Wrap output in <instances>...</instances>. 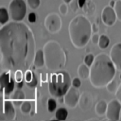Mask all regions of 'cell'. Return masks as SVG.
Wrapping results in <instances>:
<instances>
[{
	"label": "cell",
	"mask_w": 121,
	"mask_h": 121,
	"mask_svg": "<svg viewBox=\"0 0 121 121\" xmlns=\"http://www.w3.org/2000/svg\"><path fill=\"white\" fill-rule=\"evenodd\" d=\"M118 86H119V85L117 84L116 79L113 78L111 82L108 83V85L106 86V88H107V90H108L109 93H111V94H115L116 91H117V89H118Z\"/></svg>",
	"instance_id": "obj_25"
},
{
	"label": "cell",
	"mask_w": 121,
	"mask_h": 121,
	"mask_svg": "<svg viewBox=\"0 0 121 121\" xmlns=\"http://www.w3.org/2000/svg\"><path fill=\"white\" fill-rule=\"evenodd\" d=\"M26 98V95H25V93L23 91H21L19 88L15 91H13L11 94H10V100L13 102L14 106H19L23 103V101L25 100Z\"/></svg>",
	"instance_id": "obj_14"
},
{
	"label": "cell",
	"mask_w": 121,
	"mask_h": 121,
	"mask_svg": "<svg viewBox=\"0 0 121 121\" xmlns=\"http://www.w3.org/2000/svg\"><path fill=\"white\" fill-rule=\"evenodd\" d=\"M95 56L92 54V53H90V54H87L86 56H85V58H84V62L89 66V67H91V65L93 64V62H94V60H95Z\"/></svg>",
	"instance_id": "obj_31"
},
{
	"label": "cell",
	"mask_w": 121,
	"mask_h": 121,
	"mask_svg": "<svg viewBox=\"0 0 121 121\" xmlns=\"http://www.w3.org/2000/svg\"><path fill=\"white\" fill-rule=\"evenodd\" d=\"M36 42L29 26L12 21L0 28V53L2 71L26 72L33 64Z\"/></svg>",
	"instance_id": "obj_1"
},
{
	"label": "cell",
	"mask_w": 121,
	"mask_h": 121,
	"mask_svg": "<svg viewBox=\"0 0 121 121\" xmlns=\"http://www.w3.org/2000/svg\"><path fill=\"white\" fill-rule=\"evenodd\" d=\"M110 43V39L107 35L105 34H102L100 35V38H99V42H98V47L100 49H106L108 47Z\"/></svg>",
	"instance_id": "obj_23"
},
{
	"label": "cell",
	"mask_w": 121,
	"mask_h": 121,
	"mask_svg": "<svg viewBox=\"0 0 121 121\" xmlns=\"http://www.w3.org/2000/svg\"><path fill=\"white\" fill-rule=\"evenodd\" d=\"M107 107H108V103L101 99L99 100L96 104H95V113L97 115H103V114H106V111H107Z\"/></svg>",
	"instance_id": "obj_18"
},
{
	"label": "cell",
	"mask_w": 121,
	"mask_h": 121,
	"mask_svg": "<svg viewBox=\"0 0 121 121\" xmlns=\"http://www.w3.org/2000/svg\"><path fill=\"white\" fill-rule=\"evenodd\" d=\"M99 38L100 36L98 35V33H94L91 37V41L94 44H98V42H99Z\"/></svg>",
	"instance_id": "obj_36"
},
{
	"label": "cell",
	"mask_w": 121,
	"mask_h": 121,
	"mask_svg": "<svg viewBox=\"0 0 121 121\" xmlns=\"http://www.w3.org/2000/svg\"><path fill=\"white\" fill-rule=\"evenodd\" d=\"M71 86L72 79L68 72L60 70L50 75V80L48 82V92L51 96L57 98L63 96Z\"/></svg>",
	"instance_id": "obj_5"
},
{
	"label": "cell",
	"mask_w": 121,
	"mask_h": 121,
	"mask_svg": "<svg viewBox=\"0 0 121 121\" xmlns=\"http://www.w3.org/2000/svg\"><path fill=\"white\" fill-rule=\"evenodd\" d=\"M120 120H121V112H120Z\"/></svg>",
	"instance_id": "obj_46"
},
{
	"label": "cell",
	"mask_w": 121,
	"mask_h": 121,
	"mask_svg": "<svg viewBox=\"0 0 121 121\" xmlns=\"http://www.w3.org/2000/svg\"><path fill=\"white\" fill-rule=\"evenodd\" d=\"M44 26L48 32L56 34L62 27V20L57 12H50L44 19Z\"/></svg>",
	"instance_id": "obj_7"
},
{
	"label": "cell",
	"mask_w": 121,
	"mask_h": 121,
	"mask_svg": "<svg viewBox=\"0 0 121 121\" xmlns=\"http://www.w3.org/2000/svg\"><path fill=\"white\" fill-rule=\"evenodd\" d=\"M27 19H28V22L30 23H35L36 20H37V15L35 12H30L27 16Z\"/></svg>",
	"instance_id": "obj_37"
},
{
	"label": "cell",
	"mask_w": 121,
	"mask_h": 121,
	"mask_svg": "<svg viewBox=\"0 0 121 121\" xmlns=\"http://www.w3.org/2000/svg\"><path fill=\"white\" fill-rule=\"evenodd\" d=\"M92 24L82 14L76 15L69 23V38L73 46L78 49H81L87 45L92 37Z\"/></svg>",
	"instance_id": "obj_3"
},
{
	"label": "cell",
	"mask_w": 121,
	"mask_h": 121,
	"mask_svg": "<svg viewBox=\"0 0 121 121\" xmlns=\"http://www.w3.org/2000/svg\"><path fill=\"white\" fill-rule=\"evenodd\" d=\"M114 11L116 13V17L119 21H121V0H116L115 6H114Z\"/></svg>",
	"instance_id": "obj_27"
},
{
	"label": "cell",
	"mask_w": 121,
	"mask_h": 121,
	"mask_svg": "<svg viewBox=\"0 0 121 121\" xmlns=\"http://www.w3.org/2000/svg\"><path fill=\"white\" fill-rule=\"evenodd\" d=\"M33 65H34L36 68H42L43 66L45 65L44 54H43V49H38V50L36 51L35 58H34V61H33Z\"/></svg>",
	"instance_id": "obj_15"
},
{
	"label": "cell",
	"mask_w": 121,
	"mask_h": 121,
	"mask_svg": "<svg viewBox=\"0 0 121 121\" xmlns=\"http://www.w3.org/2000/svg\"><path fill=\"white\" fill-rule=\"evenodd\" d=\"M81 85V78H75L74 79H72V86H75L77 88H79Z\"/></svg>",
	"instance_id": "obj_35"
},
{
	"label": "cell",
	"mask_w": 121,
	"mask_h": 121,
	"mask_svg": "<svg viewBox=\"0 0 121 121\" xmlns=\"http://www.w3.org/2000/svg\"><path fill=\"white\" fill-rule=\"evenodd\" d=\"M9 12H8L7 9L5 7H1L0 8V24L2 26L6 25L9 22Z\"/></svg>",
	"instance_id": "obj_21"
},
{
	"label": "cell",
	"mask_w": 121,
	"mask_h": 121,
	"mask_svg": "<svg viewBox=\"0 0 121 121\" xmlns=\"http://www.w3.org/2000/svg\"><path fill=\"white\" fill-rule=\"evenodd\" d=\"M83 12L85 14H88V15H93L95 11V4L92 1V0H87L85 5L81 8Z\"/></svg>",
	"instance_id": "obj_20"
},
{
	"label": "cell",
	"mask_w": 121,
	"mask_h": 121,
	"mask_svg": "<svg viewBox=\"0 0 121 121\" xmlns=\"http://www.w3.org/2000/svg\"><path fill=\"white\" fill-rule=\"evenodd\" d=\"M120 112H121V103L120 101L115 98L112 99L108 103L107 111H106V118L112 121L120 120Z\"/></svg>",
	"instance_id": "obj_8"
},
{
	"label": "cell",
	"mask_w": 121,
	"mask_h": 121,
	"mask_svg": "<svg viewBox=\"0 0 121 121\" xmlns=\"http://www.w3.org/2000/svg\"><path fill=\"white\" fill-rule=\"evenodd\" d=\"M26 4L28 5V7L32 9H36L39 8L40 4H41V0H26Z\"/></svg>",
	"instance_id": "obj_29"
},
{
	"label": "cell",
	"mask_w": 121,
	"mask_h": 121,
	"mask_svg": "<svg viewBox=\"0 0 121 121\" xmlns=\"http://www.w3.org/2000/svg\"><path fill=\"white\" fill-rule=\"evenodd\" d=\"M78 1L79 8H82V7L85 5V3H86V1H87V0H78Z\"/></svg>",
	"instance_id": "obj_40"
},
{
	"label": "cell",
	"mask_w": 121,
	"mask_h": 121,
	"mask_svg": "<svg viewBox=\"0 0 121 121\" xmlns=\"http://www.w3.org/2000/svg\"><path fill=\"white\" fill-rule=\"evenodd\" d=\"M115 3H116V1H114V0H111L109 5H110L112 8H114V6H115Z\"/></svg>",
	"instance_id": "obj_41"
},
{
	"label": "cell",
	"mask_w": 121,
	"mask_h": 121,
	"mask_svg": "<svg viewBox=\"0 0 121 121\" xmlns=\"http://www.w3.org/2000/svg\"><path fill=\"white\" fill-rule=\"evenodd\" d=\"M43 76H44L43 74H41V78H42V81H45V80H46V77L44 78Z\"/></svg>",
	"instance_id": "obj_43"
},
{
	"label": "cell",
	"mask_w": 121,
	"mask_h": 121,
	"mask_svg": "<svg viewBox=\"0 0 121 121\" xmlns=\"http://www.w3.org/2000/svg\"><path fill=\"white\" fill-rule=\"evenodd\" d=\"M70 8H71V9H72V11H73V12L78 11V8H79L78 1V0H73V1H71Z\"/></svg>",
	"instance_id": "obj_34"
},
{
	"label": "cell",
	"mask_w": 121,
	"mask_h": 121,
	"mask_svg": "<svg viewBox=\"0 0 121 121\" xmlns=\"http://www.w3.org/2000/svg\"><path fill=\"white\" fill-rule=\"evenodd\" d=\"M115 98H117L120 101V103H121V83L119 84L118 89H117V91L115 93Z\"/></svg>",
	"instance_id": "obj_38"
},
{
	"label": "cell",
	"mask_w": 121,
	"mask_h": 121,
	"mask_svg": "<svg viewBox=\"0 0 121 121\" xmlns=\"http://www.w3.org/2000/svg\"><path fill=\"white\" fill-rule=\"evenodd\" d=\"M78 76L81 79H83V80L89 78V76H90V67L85 62H83V63H81V64L78 65Z\"/></svg>",
	"instance_id": "obj_16"
},
{
	"label": "cell",
	"mask_w": 121,
	"mask_h": 121,
	"mask_svg": "<svg viewBox=\"0 0 121 121\" xmlns=\"http://www.w3.org/2000/svg\"><path fill=\"white\" fill-rule=\"evenodd\" d=\"M33 76H34V72L32 71V70H30V69H28V70H26V72H25V82H26V83H29L32 79H33Z\"/></svg>",
	"instance_id": "obj_28"
},
{
	"label": "cell",
	"mask_w": 121,
	"mask_h": 121,
	"mask_svg": "<svg viewBox=\"0 0 121 121\" xmlns=\"http://www.w3.org/2000/svg\"><path fill=\"white\" fill-rule=\"evenodd\" d=\"M34 106V103L29 100H24L23 103L20 105V111L23 114H29L31 113L32 108Z\"/></svg>",
	"instance_id": "obj_19"
},
{
	"label": "cell",
	"mask_w": 121,
	"mask_h": 121,
	"mask_svg": "<svg viewBox=\"0 0 121 121\" xmlns=\"http://www.w3.org/2000/svg\"><path fill=\"white\" fill-rule=\"evenodd\" d=\"M67 115H68V112L65 108H60L56 111V113H55V117L56 119L58 120H60V121H63L67 118Z\"/></svg>",
	"instance_id": "obj_22"
},
{
	"label": "cell",
	"mask_w": 121,
	"mask_h": 121,
	"mask_svg": "<svg viewBox=\"0 0 121 121\" xmlns=\"http://www.w3.org/2000/svg\"><path fill=\"white\" fill-rule=\"evenodd\" d=\"M9 12L12 21H23L26 14V2L24 0H11L9 5Z\"/></svg>",
	"instance_id": "obj_6"
},
{
	"label": "cell",
	"mask_w": 121,
	"mask_h": 121,
	"mask_svg": "<svg viewBox=\"0 0 121 121\" xmlns=\"http://www.w3.org/2000/svg\"><path fill=\"white\" fill-rule=\"evenodd\" d=\"M79 97H80V95L78 88L75 86H71L69 90L66 92V94L63 95V98H64L63 103L69 109H74L78 104Z\"/></svg>",
	"instance_id": "obj_9"
},
{
	"label": "cell",
	"mask_w": 121,
	"mask_h": 121,
	"mask_svg": "<svg viewBox=\"0 0 121 121\" xmlns=\"http://www.w3.org/2000/svg\"><path fill=\"white\" fill-rule=\"evenodd\" d=\"M110 58L116 69L121 70V43H117L112 46L110 50Z\"/></svg>",
	"instance_id": "obj_12"
},
{
	"label": "cell",
	"mask_w": 121,
	"mask_h": 121,
	"mask_svg": "<svg viewBox=\"0 0 121 121\" xmlns=\"http://www.w3.org/2000/svg\"><path fill=\"white\" fill-rule=\"evenodd\" d=\"M57 108V101L54 98H48L47 100V110L50 112H53Z\"/></svg>",
	"instance_id": "obj_26"
},
{
	"label": "cell",
	"mask_w": 121,
	"mask_h": 121,
	"mask_svg": "<svg viewBox=\"0 0 121 121\" xmlns=\"http://www.w3.org/2000/svg\"><path fill=\"white\" fill-rule=\"evenodd\" d=\"M115 73L116 67L111 60L110 55L100 53L95 58L90 67L89 81L95 88H104L114 78Z\"/></svg>",
	"instance_id": "obj_2"
},
{
	"label": "cell",
	"mask_w": 121,
	"mask_h": 121,
	"mask_svg": "<svg viewBox=\"0 0 121 121\" xmlns=\"http://www.w3.org/2000/svg\"><path fill=\"white\" fill-rule=\"evenodd\" d=\"M23 73H25V72L22 70H17L14 72V78H15L16 82L23 81Z\"/></svg>",
	"instance_id": "obj_32"
},
{
	"label": "cell",
	"mask_w": 121,
	"mask_h": 121,
	"mask_svg": "<svg viewBox=\"0 0 121 121\" xmlns=\"http://www.w3.org/2000/svg\"><path fill=\"white\" fill-rule=\"evenodd\" d=\"M15 118H16V111H15V108H14L13 102L11 100L4 99L0 120L13 121Z\"/></svg>",
	"instance_id": "obj_10"
},
{
	"label": "cell",
	"mask_w": 121,
	"mask_h": 121,
	"mask_svg": "<svg viewBox=\"0 0 121 121\" xmlns=\"http://www.w3.org/2000/svg\"><path fill=\"white\" fill-rule=\"evenodd\" d=\"M116 19H117V17H116V13L114 11V9L112 8L110 5L105 6L102 9V12H101V20H102L103 24L105 26H112L115 24Z\"/></svg>",
	"instance_id": "obj_11"
},
{
	"label": "cell",
	"mask_w": 121,
	"mask_h": 121,
	"mask_svg": "<svg viewBox=\"0 0 121 121\" xmlns=\"http://www.w3.org/2000/svg\"><path fill=\"white\" fill-rule=\"evenodd\" d=\"M59 12L60 13V15H67L68 13V6H67V3L63 2L62 4H60L59 6Z\"/></svg>",
	"instance_id": "obj_30"
},
{
	"label": "cell",
	"mask_w": 121,
	"mask_h": 121,
	"mask_svg": "<svg viewBox=\"0 0 121 121\" xmlns=\"http://www.w3.org/2000/svg\"><path fill=\"white\" fill-rule=\"evenodd\" d=\"M14 87H15V78H14V77H12V78H11V80L9 81V83L6 86V88L3 90V92H2V95H10L13 91H14Z\"/></svg>",
	"instance_id": "obj_24"
},
{
	"label": "cell",
	"mask_w": 121,
	"mask_h": 121,
	"mask_svg": "<svg viewBox=\"0 0 121 121\" xmlns=\"http://www.w3.org/2000/svg\"><path fill=\"white\" fill-rule=\"evenodd\" d=\"M62 1H63V2H65V3H67V4H68V3H71V1H72V0H62Z\"/></svg>",
	"instance_id": "obj_44"
},
{
	"label": "cell",
	"mask_w": 121,
	"mask_h": 121,
	"mask_svg": "<svg viewBox=\"0 0 121 121\" xmlns=\"http://www.w3.org/2000/svg\"><path fill=\"white\" fill-rule=\"evenodd\" d=\"M10 73H11L10 71H2L1 77H0V88H1V92H3V90L6 88V86L11 80L12 76L10 75Z\"/></svg>",
	"instance_id": "obj_17"
},
{
	"label": "cell",
	"mask_w": 121,
	"mask_h": 121,
	"mask_svg": "<svg viewBox=\"0 0 121 121\" xmlns=\"http://www.w3.org/2000/svg\"><path fill=\"white\" fill-rule=\"evenodd\" d=\"M45 66L48 70L57 72L62 70L67 62V54L63 47L57 41L50 40L43 45Z\"/></svg>",
	"instance_id": "obj_4"
},
{
	"label": "cell",
	"mask_w": 121,
	"mask_h": 121,
	"mask_svg": "<svg viewBox=\"0 0 121 121\" xmlns=\"http://www.w3.org/2000/svg\"><path fill=\"white\" fill-rule=\"evenodd\" d=\"M92 31L93 33H97L99 31V26L96 23H93L92 24Z\"/></svg>",
	"instance_id": "obj_39"
},
{
	"label": "cell",
	"mask_w": 121,
	"mask_h": 121,
	"mask_svg": "<svg viewBox=\"0 0 121 121\" xmlns=\"http://www.w3.org/2000/svg\"><path fill=\"white\" fill-rule=\"evenodd\" d=\"M119 78H120V80H121V73H120V76H119Z\"/></svg>",
	"instance_id": "obj_45"
},
{
	"label": "cell",
	"mask_w": 121,
	"mask_h": 121,
	"mask_svg": "<svg viewBox=\"0 0 121 121\" xmlns=\"http://www.w3.org/2000/svg\"><path fill=\"white\" fill-rule=\"evenodd\" d=\"M26 85H27V87H29V88H35V87L38 85V78H37V76L35 75V73H34V76H33V79H32L29 83H26Z\"/></svg>",
	"instance_id": "obj_33"
},
{
	"label": "cell",
	"mask_w": 121,
	"mask_h": 121,
	"mask_svg": "<svg viewBox=\"0 0 121 121\" xmlns=\"http://www.w3.org/2000/svg\"><path fill=\"white\" fill-rule=\"evenodd\" d=\"M78 105L83 112L89 111L93 106V95L89 92H83L80 95Z\"/></svg>",
	"instance_id": "obj_13"
},
{
	"label": "cell",
	"mask_w": 121,
	"mask_h": 121,
	"mask_svg": "<svg viewBox=\"0 0 121 121\" xmlns=\"http://www.w3.org/2000/svg\"><path fill=\"white\" fill-rule=\"evenodd\" d=\"M18 84H17V88H19V89H21L22 87H23V85H24V81H20V82H17Z\"/></svg>",
	"instance_id": "obj_42"
}]
</instances>
